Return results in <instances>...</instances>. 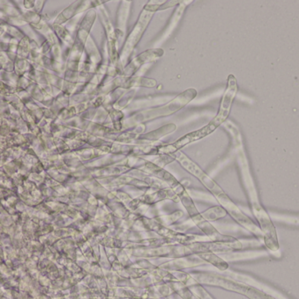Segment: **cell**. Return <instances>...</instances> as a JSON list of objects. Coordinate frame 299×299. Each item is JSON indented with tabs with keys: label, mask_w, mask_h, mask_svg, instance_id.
Returning a JSON list of instances; mask_svg holds the SVG:
<instances>
[{
	"label": "cell",
	"mask_w": 299,
	"mask_h": 299,
	"mask_svg": "<svg viewBox=\"0 0 299 299\" xmlns=\"http://www.w3.org/2000/svg\"><path fill=\"white\" fill-rule=\"evenodd\" d=\"M237 91H238L237 80L234 75L230 74L228 78L226 90H225V92H224L221 101H220L219 111L217 112L215 117L211 121V122L215 126L216 128H218L220 125L225 123L229 118L231 106H232L234 99L237 94Z\"/></svg>",
	"instance_id": "277c9868"
},
{
	"label": "cell",
	"mask_w": 299,
	"mask_h": 299,
	"mask_svg": "<svg viewBox=\"0 0 299 299\" xmlns=\"http://www.w3.org/2000/svg\"><path fill=\"white\" fill-rule=\"evenodd\" d=\"M125 1H123L121 3L120 7L119 17H118V24H117V28L116 31V36L117 35L116 40L117 41L123 39V36L125 34V28H126L127 17H128V8L130 7V2H128L127 5H124Z\"/></svg>",
	"instance_id": "52a82bcc"
},
{
	"label": "cell",
	"mask_w": 299,
	"mask_h": 299,
	"mask_svg": "<svg viewBox=\"0 0 299 299\" xmlns=\"http://www.w3.org/2000/svg\"><path fill=\"white\" fill-rule=\"evenodd\" d=\"M216 129H217V128L210 121L209 124L206 125V126L203 127L202 128H200L199 130L189 133V134H187L185 136L179 139L178 141H175L173 144L168 145V146L160 148V152H162V153L177 152V150H179L183 147H185L186 145L190 144V143L194 142V141H199L200 139L204 138L207 135H209L213 131H215Z\"/></svg>",
	"instance_id": "5b68a950"
},
{
	"label": "cell",
	"mask_w": 299,
	"mask_h": 299,
	"mask_svg": "<svg viewBox=\"0 0 299 299\" xmlns=\"http://www.w3.org/2000/svg\"><path fill=\"white\" fill-rule=\"evenodd\" d=\"M175 129H176V126L175 125H166L163 128H160L158 130H155V131L152 132V133L147 134V135H143L142 138L149 139V140H156V139L162 137L164 135H168L170 133H173Z\"/></svg>",
	"instance_id": "30bf717a"
},
{
	"label": "cell",
	"mask_w": 299,
	"mask_h": 299,
	"mask_svg": "<svg viewBox=\"0 0 299 299\" xmlns=\"http://www.w3.org/2000/svg\"><path fill=\"white\" fill-rule=\"evenodd\" d=\"M271 218L279 221L286 222L293 225H299V217H289L288 215H279V214H271Z\"/></svg>",
	"instance_id": "8fae6325"
},
{
	"label": "cell",
	"mask_w": 299,
	"mask_h": 299,
	"mask_svg": "<svg viewBox=\"0 0 299 299\" xmlns=\"http://www.w3.org/2000/svg\"><path fill=\"white\" fill-rule=\"evenodd\" d=\"M181 3L180 1H165V3L160 7V10H165V9H167V8H169V7H174V6H177V5H179V4Z\"/></svg>",
	"instance_id": "7c38bea8"
},
{
	"label": "cell",
	"mask_w": 299,
	"mask_h": 299,
	"mask_svg": "<svg viewBox=\"0 0 299 299\" xmlns=\"http://www.w3.org/2000/svg\"><path fill=\"white\" fill-rule=\"evenodd\" d=\"M190 3H192V1H183V2H181V3L179 5V7H178L176 10H175V12H174L173 19L171 20V23H170L169 27H168L167 30H166V34H165V36H164L163 39H166V38L168 37L170 34H172V32L176 28L177 25L180 22V19L182 17L183 14H184V12H185L186 7H187V5Z\"/></svg>",
	"instance_id": "9c48e42d"
},
{
	"label": "cell",
	"mask_w": 299,
	"mask_h": 299,
	"mask_svg": "<svg viewBox=\"0 0 299 299\" xmlns=\"http://www.w3.org/2000/svg\"><path fill=\"white\" fill-rule=\"evenodd\" d=\"M196 96V90L190 88L186 91L181 92L180 95H178L177 97L173 98V100L170 101L168 104L160 107L152 108V109L139 111L131 116L130 118H126L123 121V124L126 127H131V126L144 123L146 121H153L162 117H167L180 111L183 107H185L186 104H189Z\"/></svg>",
	"instance_id": "7a4b0ae2"
},
{
	"label": "cell",
	"mask_w": 299,
	"mask_h": 299,
	"mask_svg": "<svg viewBox=\"0 0 299 299\" xmlns=\"http://www.w3.org/2000/svg\"><path fill=\"white\" fill-rule=\"evenodd\" d=\"M165 3V1H149L143 7V9L140 14L137 22L133 27L130 34L128 35L125 43L123 45V50L120 54V64L122 66L126 64L128 58L136 47L137 43L139 42L141 38L143 36V33L146 30L151 20L153 19V15L157 11L160 10V7Z\"/></svg>",
	"instance_id": "3957f363"
},
{
	"label": "cell",
	"mask_w": 299,
	"mask_h": 299,
	"mask_svg": "<svg viewBox=\"0 0 299 299\" xmlns=\"http://www.w3.org/2000/svg\"><path fill=\"white\" fill-rule=\"evenodd\" d=\"M225 127L232 134L234 140H235L237 154H238V158H239L240 167H241L242 173H243V180H244V184H245L249 198H250V200L252 203L253 213H254V215L256 216L258 222L262 223V222L269 219L270 217H269V214L267 213L265 210L263 208V206L260 205L256 186L254 185L252 176H251V174L249 171V163L247 161L246 155H245L244 149H243L242 135L240 134L238 128H236V126L231 123L230 121H228L225 123Z\"/></svg>",
	"instance_id": "6da1fadb"
},
{
	"label": "cell",
	"mask_w": 299,
	"mask_h": 299,
	"mask_svg": "<svg viewBox=\"0 0 299 299\" xmlns=\"http://www.w3.org/2000/svg\"><path fill=\"white\" fill-rule=\"evenodd\" d=\"M96 17H97L96 11L94 10V9H91L88 13V14H87L84 20H83L80 31H79V38H80V40L82 41V43H83V46L86 42L87 38L89 36L90 29H91L92 25H93L95 20H96Z\"/></svg>",
	"instance_id": "ba28073f"
},
{
	"label": "cell",
	"mask_w": 299,
	"mask_h": 299,
	"mask_svg": "<svg viewBox=\"0 0 299 299\" xmlns=\"http://www.w3.org/2000/svg\"><path fill=\"white\" fill-rule=\"evenodd\" d=\"M165 51L162 48H151L147 49L143 53L138 54L136 57L134 58L130 64H127L123 70V77L130 78L135 72L138 71L140 68L148 63L155 62L157 59L162 57Z\"/></svg>",
	"instance_id": "8992f818"
}]
</instances>
